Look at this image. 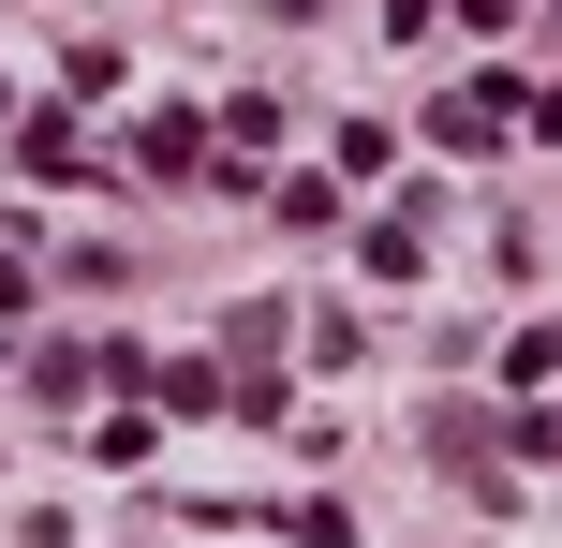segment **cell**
<instances>
[{
  "label": "cell",
  "instance_id": "cell-3",
  "mask_svg": "<svg viewBox=\"0 0 562 548\" xmlns=\"http://www.w3.org/2000/svg\"><path fill=\"white\" fill-rule=\"evenodd\" d=\"M134 164H148V178H193V164H207V134L164 104V119H134Z\"/></svg>",
  "mask_w": 562,
  "mask_h": 548
},
{
  "label": "cell",
  "instance_id": "cell-4",
  "mask_svg": "<svg viewBox=\"0 0 562 548\" xmlns=\"http://www.w3.org/2000/svg\"><path fill=\"white\" fill-rule=\"evenodd\" d=\"M459 15H474V30H518V0H459Z\"/></svg>",
  "mask_w": 562,
  "mask_h": 548
},
{
  "label": "cell",
  "instance_id": "cell-1",
  "mask_svg": "<svg viewBox=\"0 0 562 548\" xmlns=\"http://www.w3.org/2000/svg\"><path fill=\"white\" fill-rule=\"evenodd\" d=\"M429 134H445L459 164H474V148H504V134H518V75H474V89H445V104H429Z\"/></svg>",
  "mask_w": 562,
  "mask_h": 548
},
{
  "label": "cell",
  "instance_id": "cell-2",
  "mask_svg": "<svg viewBox=\"0 0 562 548\" xmlns=\"http://www.w3.org/2000/svg\"><path fill=\"white\" fill-rule=\"evenodd\" d=\"M356 253H370V282H415V253H429V208H385V223H370Z\"/></svg>",
  "mask_w": 562,
  "mask_h": 548
}]
</instances>
